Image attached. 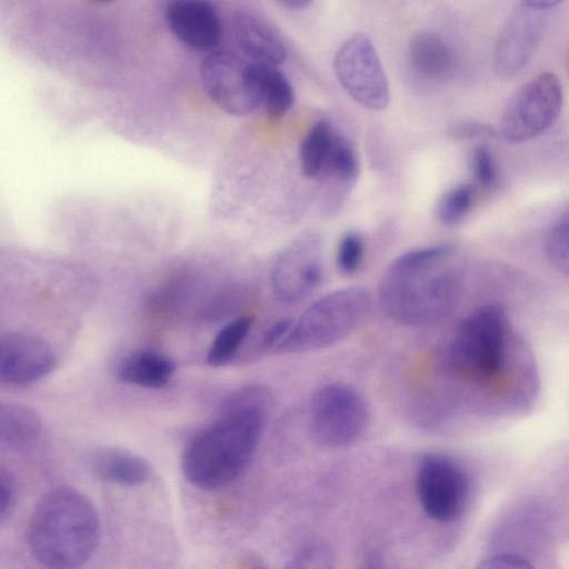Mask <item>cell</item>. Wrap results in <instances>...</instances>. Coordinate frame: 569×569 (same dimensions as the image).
Returning <instances> with one entry per match:
<instances>
[{
    "label": "cell",
    "instance_id": "obj_1",
    "mask_svg": "<svg viewBox=\"0 0 569 569\" xmlns=\"http://www.w3.org/2000/svg\"><path fill=\"white\" fill-rule=\"evenodd\" d=\"M271 397L260 385L233 391L218 417L187 443L181 457L186 479L202 490H219L248 468L260 442Z\"/></svg>",
    "mask_w": 569,
    "mask_h": 569
},
{
    "label": "cell",
    "instance_id": "obj_2",
    "mask_svg": "<svg viewBox=\"0 0 569 569\" xmlns=\"http://www.w3.org/2000/svg\"><path fill=\"white\" fill-rule=\"evenodd\" d=\"M452 247L431 246L397 257L381 277L379 305L393 321L433 326L452 313L462 292L460 270L450 261Z\"/></svg>",
    "mask_w": 569,
    "mask_h": 569
},
{
    "label": "cell",
    "instance_id": "obj_3",
    "mask_svg": "<svg viewBox=\"0 0 569 569\" xmlns=\"http://www.w3.org/2000/svg\"><path fill=\"white\" fill-rule=\"evenodd\" d=\"M100 538L93 502L72 488H57L37 505L29 527L32 557L48 568L71 569L86 563Z\"/></svg>",
    "mask_w": 569,
    "mask_h": 569
},
{
    "label": "cell",
    "instance_id": "obj_4",
    "mask_svg": "<svg viewBox=\"0 0 569 569\" xmlns=\"http://www.w3.org/2000/svg\"><path fill=\"white\" fill-rule=\"evenodd\" d=\"M370 301V293L362 286L342 288L321 297L293 321L274 351L303 353L336 345L362 322Z\"/></svg>",
    "mask_w": 569,
    "mask_h": 569
},
{
    "label": "cell",
    "instance_id": "obj_5",
    "mask_svg": "<svg viewBox=\"0 0 569 569\" xmlns=\"http://www.w3.org/2000/svg\"><path fill=\"white\" fill-rule=\"evenodd\" d=\"M506 351L505 310L498 305H486L459 323L449 346V361L462 378L491 383L503 370Z\"/></svg>",
    "mask_w": 569,
    "mask_h": 569
},
{
    "label": "cell",
    "instance_id": "obj_6",
    "mask_svg": "<svg viewBox=\"0 0 569 569\" xmlns=\"http://www.w3.org/2000/svg\"><path fill=\"white\" fill-rule=\"evenodd\" d=\"M370 425L365 399L350 386L332 382L313 395L309 410V428L321 447L340 449L358 442Z\"/></svg>",
    "mask_w": 569,
    "mask_h": 569
},
{
    "label": "cell",
    "instance_id": "obj_7",
    "mask_svg": "<svg viewBox=\"0 0 569 569\" xmlns=\"http://www.w3.org/2000/svg\"><path fill=\"white\" fill-rule=\"evenodd\" d=\"M563 103L562 84L550 72L522 86L507 103L500 121L503 138L511 142L531 140L557 121Z\"/></svg>",
    "mask_w": 569,
    "mask_h": 569
},
{
    "label": "cell",
    "instance_id": "obj_8",
    "mask_svg": "<svg viewBox=\"0 0 569 569\" xmlns=\"http://www.w3.org/2000/svg\"><path fill=\"white\" fill-rule=\"evenodd\" d=\"M416 493L425 515L438 522L457 521L470 499L466 470L446 455H425L416 473Z\"/></svg>",
    "mask_w": 569,
    "mask_h": 569
},
{
    "label": "cell",
    "instance_id": "obj_9",
    "mask_svg": "<svg viewBox=\"0 0 569 569\" xmlns=\"http://www.w3.org/2000/svg\"><path fill=\"white\" fill-rule=\"evenodd\" d=\"M333 69L341 87L357 103L375 111L388 106V79L376 47L366 34H355L340 46Z\"/></svg>",
    "mask_w": 569,
    "mask_h": 569
},
{
    "label": "cell",
    "instance_id": "obj_10",
    "mask_svg": "<svg viewBox=\"0 0 569 569\" xmlns=\"http://www.w3.org/2000/svg\"><path fill=\"white\" fill-rule=\"evenodd\" d=\"M200 77L208 97L224 112L248 116L261 107L252 64L230 51H213L202 61Z\"/></svg>",
    "mask_w": 569,
    "mask_h": 569
},
{
    "label": "cell",
    "instance_id": "obj_11",
    "mask_svg": "<svg viewBox=\"0 0 569 569\" xmlns=\"http://www.w3.org/2000/svg\"><path fill=\"white\" fill-rule=\"evenodd\" d=\"M321 279L322 242L315 232H305L292 239L278 254L271 270L273 295L289 305L308 298Z\"/></svg>",
    "mask_w": 569,
    "mask_h": 569
},
{
    "label": "cell",
    "instance_id": "obj_12",
    "mask_svg": "<svg viewBox=\"0 0 569 569\" xmlns=\"http://www.w3.org/2000/svg\"><path fill=\"white\" fill-rule=\"evenodd\" d=\"M542 11L521 7L501 29L493 51V69L501 79H511L530 62L546 29Z\"/></svg>",
    "mask_w": 569,
    "mask_h": 569
},
{
    "label": "cell",
    "instance_id": "obj_13",
    "mask_svg": "<svg viewBox=\"0 0 569 569\" xmlns=\"http://www.w3.org/2000/svg\"><path fill=\"white\" fill-rule=\"evenodd\" d=\"M56 353L44 339L29 332L0 336V382L27 386L41 380L56 367Z\"/></svg>",
    "mask_w": 569,
    "mask_h": 569
},
{
    "label": "cell",
    "instance_id": "obj_14",
    "mask_svg": "<svg viewBox=\"0 0 569 569\" xmlns=\"http://www.w3.org/2000/svg\"><path fill=\"white\" fill-rule=\"evenodd\" d=\"M166 19L172 33L190 48L210 50L220 41V19L207 0H172Z\"/></svg>",
    "mask_w": 569,
    "mask_h": 569
},
{
    "label": "cell",
    "instance_id": "obj_15",
    "mask_svg": "<svg viewBox=\"0 0 569 569\" xmlns=\"http://www.w3.org/2000/svg\"><path fill=\"white\" fill-rule=\"evenodd\" d=\"M233 33L241 51L256 64H281L287 50L278 32L263 19L251 13H240L233 21Z\"/></svg>",
    "mask_w": 569,
    "mask_h": 569
},
{
    "label": "cell",
    "instance_id": "obj_16",
    "mask_svg": "<svg viewBox=\"0 0 569 569\" xmlns=\"http://www.w3.org/2000/svg\"><path fill=\"white\" fill-rule=\"evenodd\" d=\"M89 463L96 478L122 487L143 485L152 472L151 465L143 457L117 447L96 450Z\"/></svg>",
    "mask_w": 569,
    "mask_h": 569
},
{
    "label": "cell",
    "instance_id": "obj_17",
    "mask_svg": "<svg viewBox=\"0 0 569 569\" xmlns=\"http://www.w3.org/2000/svg\"><path fill=\"white\" fill-rule=\"evenodd\" d=\"M174 362L156 351L138 350L123 357L117 365L116 376L123 383L161 389L172 379Z\"/></svg>",
    "mask_w": 569,
    "mask_h": 569
},
{
    "label": "cell",
    "instance_id": "obj_18",
    "mask_svg": "<svg viewBox=\"0 0 569 569\" xmlns=\"http://www.w3.org/2000/svg\"><path fill=\"white\" fill-rule=\"evenodd\" d=\"M408 61L412 71L428 80L446 79L453 69V54L438 34L423 31L415 34L408 46Z\"/></svg>",
    "mask_w": 569,
    "mask_h": 569
},
{
    "label": "cell",
    "instance_id": "obj_19",
    "mask_svg": "<svg viewBox=\"0 0 569 569\" xmlns=\"http://www.w3.org/2000/svg\"><path fill=\"white\" fill-rule=\"evenodd\" d=\"M253 76L264 107L270 118H281L293 103V90L287 78L273 66L252 63Z\"/></svg>",
    "mask_w": 569,
    "mask_h": 569
},
{
    "label": "cell",
    "instance_id": "obj_20",
    "mask_svg": "<svg viewBox=\"0 0 569 569\" xmlns=\"http://www.w3.org/2000/svg\"><path fill=\"white\" fill-rule=\"evenodd\" d=\"M42 422L31 408L0 400V441L24 445L33 441L41 432Z\"/></svg>",
    "mask_w": 569,
    "mask_h": 569
},
{
    "label": "cell",
    "instance_id": "obj_21",
    "mask_svg": "<svg viewBox=\"0 0 569 569\" xmlns=\"http://www.w3.org/2000/svg\"><path fill=\"white\" fill-rule=\"evenodd\" d=\"M337 130L328 121H318L306 133L300 146V166L305 177L318 179L330 153Z\"/></svg>",
    "mask_w": 569,
    "mask_h": 569
},
{
    "label": "cell",
    "instance_id": "obj_22",
    "mask_svg": "<svg viewBox=\"0 0 569 569\" xmlns=\"http://www.w3.org/2000/svg\"><path fill=\"white\" fill-rule=\"evenodd\" d=\"M359 174V160L352 144L337 132L328 159L318 179L332 182L341 191L348 190Z\"/></svg>",
    "mask_w": 569,
    "mask_h": 569
},
{
    "label": "cell",
    "instance_id": "obj_23",
    "mask_svg": "<svg viewBox=\"0 0 569 569\" xmlns=\"http://www.w3.org/2000/svg\"><path fill=\"white\" fill-rule=\"evenodd\" d=\"M252 326L251 317H239L224 325L209 346L206 361L210 367H223L237 356Z\"/></svg>",
    "mask_w": 569,
    "mask_h": 569
},
{
    "label": "cell",
    "instance_id": "obj_24",
    "mask_svg": "<svg viewBox=\"0 0 569 569\" xmlns=\"http://www.w3.org/2000/svg\"><path fill=\"white\" fill-rule=\"evenodd\" d=\"M473 202V190L468 184H460L443 194L438 204V219L443 226L456 227L469 213Z\"/></svg>",
    "mask_w": 569,
    "mask_h": 569
},
{
    "label": "cell",
    "instance_id": "obj_25",
    "mask_svg": "<svg viewBox=\"0 0 569 569\" xmlns=\"http://www.w3.org/2000/svg\"><path fill=\"white\" fill-rule=\"evenodd\" d=\"M568 212L561 214L549 228L546 238V256L558 271L568 274L569 270V219Z\"/></svg>",
    "mask_w": 569,
    "mask_h": 569
},
{
    "label": "cell",
    "instance_id": "obj_26",
    "mask_svg": "<svg viewBox=\"0 0 569 569\" xmlns=\"http://www.w3.org/2000/svg\"><path fill=\"white\" fill-rule=\"evenodd\" d=\"M335 562L330 546L320 540L309 541L295 551L287 567L292 569H328Z\"/></svg>",
    "mask_w": 569,
    "mask_h": 569
},
{
    "label": "cell",
    "instance_id": "obj_27",
    "mask_svg": "<svg viewBox=\"0 0 569 569\" xmlns=\"http://www.w3.org/2000/svg\"><path fill=\"white\" fill-rule=\"evenodd\" d=\"M365 254V244L361 234L357 231L346 232L338 244L337 267L346 276L359 270Z\"/></svg>",
    "mask_w": 569,
    "mask_h": 569
},
{
    "label": "cell",
    "instance_id": "obj_28",
    "mask_svg": "<svg viewBox=\"0 0 569 569\" xmlns=\"http://www.w3.org/2000/svg\"><path fill=\"white\" fill-rule=\"evenodd\" d=\"M472 172L477 182L483 188H491L497 182V163L490 149L478 146L472 153Z\"/></svg>",
    "mask_w": 569,
    "mask_h": 569
},
{
    "label": "cell",
    "instance_id": "obj_29",
    "mask_svg": "<svg viewBox=\"0 0 569 569\" xmlns=\"http://www.w3.org/2000/svg\"><path fill=\"white\" fill-rule=\"evenodd\" d=\"M478 567L483 569H528L533 566L529 559L519 553L501 552L483 559Z\"/></svg>",
    "mask_w": 569,
    "mask_h": 569
},
{
    "label": "cell",
    "instance_id": "obj_30",
    "mask_svg": "<svg viewBox=\"0 0 569 569\" xmlns=\"http://www.w3.org/2000/svg\"><path fill=\"white\" fill-rule=\"evenodd\" d=\"M16 498L17 487L13 477L0 468V520L11 511Z\"/></svg>",
    "mask_w": 569,
    "mask_h": 569
},
{
    "label": "cell",
    "instance_id": "obj_31",
    "mask_svg": "<svg viewBox=\"0 0 569 569\" xmlns=\"http://www.w3.org/2000/svg\"><path fill=\"white\" fill-rule=\"evenodd\" d=\"M293 323L292 319L286 318L274 322L264 333L262 345L268 349H276L284 339Z\"/></svg>",
    "mask_w": 569,
    "mask_h": 569
},
{
    "label": "cell",
    "instance_id": "obj_32",
    "mask_svg": "<svg viewBox=\"0 0 569 569\" xmlns=\"http://www.w3.org/2000/svg\"><path fill=\"white\" fill-rule=\"evenodd\" d=\"M521 4L526 8L545 11L558 6L563 0H519Z\"/></svg>",
    "mask_w": 569,
    "mask_h": 569
},
{
    "label": "cell",
    "instance_id": "obj_33",
    "mask_svg": "<svg viewBox=\"0 0 569 569\" xmlns=\"http://www.w3.org/2000/svg\"><path fill=\"white\" fill-rule=\"evenodd\" d=\"M283 7L290 10H301L308 7L312 0H278Z\"/></svg>",
    "mask_w": 569,
    "mask_h": 569
},
{
    "label": "cell",
    "instance_id": "obj_34",
    "mask_svg": "<svg viewBox=\"0 0 569 569\" xmlns=\"http://www.w3.org/2000/svg\"><path fill=\"white\" fill-rule=\"evenodd\" d=\"M97 1H110V0H97Z\"/></svg>",
    "mask_w": 569,
    "mask_h": 569
}]
</instances>
